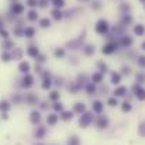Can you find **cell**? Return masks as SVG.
Listing matches in <instances>:
<instances>
[{
  "label": "cell",
  "instance_id": "cell-1",
  "mask_svg": "<svg viewBox=\"0 0 145 145\" xmlns=\"http://www.w3.org/2000/svg\"><path fill=\"white\" fill-rule=\"evenodd\" d=\"M124 92H125V89H124V88H120V89H117V90H116V95H117V96H123V95H124Z\"/></svg>",
  "mask_w": 145,
  "mask_h": 145
},
{
  "label": "cell",
  "instance_id": "cell-2",
  "mask_svg": "<svg viewBox=\"0 0 145 145\" xmlns=\"http://www.w3.org/2000/svg\"><path fill=\"white\" fill-rule=\"evenodd\" d=\"M95 110H96V111H100V110H101V103H100V101H96V103H95Z\"/></svg>",
  "mask_w": 145,
  "mask_h": 145
},
{
  "label": "cell",
  "instance_id": "cell-3",
  "mask_svg": "<svg viewBox=\"0 0 145 145\" xmlns=\"http://www.w3.org/2000/svg\"><path fill=\"white\" fill-rule=\"evenodd\" d=\"M108 104H110V106H116V104H117V100H114V99H110V100H108Z\"/></svg>",
  "mask_w": 145,
  "mask_h": 145
}]
</instances>
